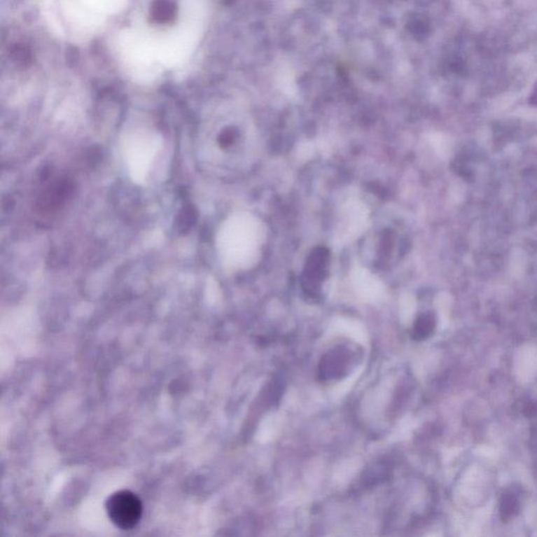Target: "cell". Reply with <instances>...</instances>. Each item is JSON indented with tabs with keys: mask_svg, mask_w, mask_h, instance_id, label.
I'll list each match as a JSON object with an SVG mask.
<instances>
[{
	"mask_svg": "<svg viewBox=\"0 0 537 537\" xmlns=\"http://www.w3.org/2000/svg\"><path fill=\"white\" fill-rule=\"evenodd\" d=\"M105 508L111 523L121 530L134 529L142 519V502L130 490H120L111 494L107 498Z\"/></svg>",
	"mask_w": 537,
	"mask_h": 537,
	"instance_id": "obj_1",
	"label": "cell"
},
{
	"mask_svg": "<svg viewBox=\"0 0 537 537\" xmlns=\"http://www.w3.org/2000/svg\"><path fill=\"white\" fill-rule=\"evenodd\" d=\"M343 212L345 214V239H355L359 237L366 229L368 225V210L363 204L357 201H351L345 206Z\"/></svg>",
	"mask_w": 537,
	"mask_h": 537,
	"instance_id": "obj_2",
	"label": "cell"
},
{
	"mask_svg": "<svg viewBox=\"0 0 537 537\" xmlns=\"http://www.w3.org/2000/svg\"><path fill=\"white\" fill-rule=\"evenodd\" d=\"M349 351H343L342 349L330 351L322 359L320 372L321 378L333 379L339 378L341 372L347 370L349 363Z\"/></svg>",
	"mask_w": 537,
	"mask_h": 537,
	"instance_id": "obj_3",
	"label": "cell"
},
{
	"mask_svg": "<svg viewBox=\"0 0 537 537\" xmlns=\"http://www.w3.org/2000/svg\"><path fill=\"white\" fill-rule=\"evenodd\" d=\"M197 214L193 205H186L179 212L176 226L181 232H186L197 221Z\"/></svg>",
	"mask_w": 537,
	"mask_h": 537,
	"instance_id": "obj_4",
	"label": "cell"
},
{
	"mask_svg": "<svg viewBox=\"0 0 537 537\" xmlns=\"http://www.w3.org/2000/svg\"><path fill=\"white\" fill-rule=\"evenodd\" d=\"M519 509V503L517 498L513 494H504L501 501V515H502L503 521H508Z\"/></svg>",
	"mask_w": 537,
	"mask_h": 537,
	"instance_id": "obj_5",
	"label": "cell"
},
{
	"mask_svg": "<svg viewBox=\"0 0 537 537\" xmlns=\"http://www.w3.org/2000/svg\"><path fill=\"white\" fill-rule=\"evenodd\" d=\"M314 147L311 143H303L298 147V157L300 159H309L313 155Z\"/></svg>",
	"mask_w": 537,
	"mask_h": 537,
	"instance_id": "obj_6",
	"label": "cell"
},
{
	"mask_svg": "<svg viewBox=\"0 0 537 537\" xmlns=\"http://www.w3.org/2000/svg\"><path fill=\"white\" fill-rule=\"evenodd\" d=\"M533 98H536V102H537V85H536V92H534Z\"/></svg>",
	"mask_w": 537,
	"mask_h": 537,
	"instance_id": "obj_7",
	"label": "cell"
}]
</instances>
